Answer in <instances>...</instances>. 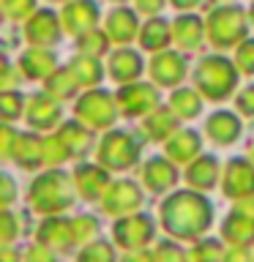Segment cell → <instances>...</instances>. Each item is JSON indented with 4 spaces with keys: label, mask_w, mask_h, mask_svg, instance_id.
Segmentation results:
<instances>
[{
    "label": "cell",
    "mask_w": 254,
    "mask_h": 262,
    "mask_svg": "<svg viewBox=\"0 0 254 262\" xmlns=\"http://www.w3.org/2000/svg\"><path fill=\"white\" fill-rule=\"evenodd\" d=\"M74 202V186L66 172L49 169L44 175H38L30 186V205L33 210L47 213V216H57Z\"/></svg>",
    "instance_id": "7a4b0ae2"
},
{
    "label": "cell",
    "mask_w": 254,
    "mask_h": 262,
    "mask_svg": "<svg viewBox=\"0 0 254 262\" xmlns=\"http://www.w3.org/2000/svg\"><path fill=\"white\" fill-rule=\"evenodd\" d=\"M77 262H115V249L107 241H90L85 249L79 251Z\"/></svg>",
    "instance_id": "d590c367"
},
{
    "label": "cell",
    "mask_w": 254,
    "mask_h": 262,
    "mask_svg": "<svg viewBox=\"0 0 254 262\" xmlns=\"http://www.w3.org/2000/svg\"><path fill=\"white\" fill-rule=\"evenodd\" d=\"M77 118L88 128H110L118 118V98H112L107 90H88L77 101Z\"/></svg>",
    "instance_id": "8992f818"
},
{
    "label": "cell",
    "mask_w": 254,
    "mask_h": 262,
    "mask_svg": "<svg viewBox=\"0 0 254 262\" xmlns=\"http://www.w3.org/2000/svg\"><path fill=\"white\" fill-rule=\"evenodd\" d=\"M63 30L69 33V36H82V33L93 30L96 22H98V6L93 0H69V3L63 6Z\"/></svg>",
    "instance_id": "7c38bea8"
},
{
    "label": "cell",
    "mask_w": 254,
    "mask_h": 262,
    "mask_svg": "<svg viewBox=\"0 0 254 262\" xmlns=\"http://www.w3.org/2000/svg\"><path fill=\"white\" fill-rule=\"evenodd\" d=\"M235 106L241 110V115H254V85L241 90V96L235 98Z\"/></svg>",
    "instance_id": "7bdbcfd3"
},
{
    "label": "cell",
    "mask_w": 254,
    "mask_h": 262,
    "mask_svg": "<svg viewBox=\"0 0 254 262\" xmlns=\"http://www.w3.org/2000/svg\"><path fill=\"white\" fill-rule=\"evenodd\" d=\"M25 118L33 128L38 131H49L60 123V106L49 93H36L28 101V110H25Z\"/></svg>",
    "instance_id": "9a60e30c"
},
{
    "label": "cell",
    "mask_w": 254,
    "mask_h": 262,
    "mask_svg": "<svg viewBox=\"0 0 254 262\" xmlns=\"http://www.w3.org/2000/svg\"><path fill=\"white\" fill-rule=\"evenodd\" d=\"M63 33V19L57 16L55 11H36L30 16L28 22H25V38H28L30 47H52L57 44V38H60Z\"/></svg>",
    "instance_id": "30bf717a"
},
{
    "label": "cell",
    "mask_w": 254,
    "mask_h": 262,
    "mask_svg": "<svg viewBox=\"0 0 254 262\" xmlns=\"http://www.w3.org/2000/svg\"><path fill=\"white\" fill-rule=\"evenodd\" d=\"M44 85H47V93L52 96V98H60V101H66V98H74V96H77V88H82L69 66H66V69H55V71L44 79Z\"/></svg>",
    "instance_id": "f1b7e54d"
},
{
    "label": "cell",
    "mask_w": 254,
    "mask_h": 262,
    "mask_svg": "<svg viewBox=\"0 0 254 262\" xmlns=\"http://www.w3.org/2000/svg\"><path fill=\"white\" fill-rule=\"evenodd\" d=\"M11 156L16 159V164L25 169H36L44 164V139L36 134H16L14 150Z\"/></svg>",
    "instance_id": "d4e9b609"
},
{
    "label": "cell",
    "mask_w": 254,
    "mask_h": 262,
    "mask_svg": "<svg viewBox=\"0 0 254 262\" xmlns=\"http://www.w3.org/2000/svg\"><path fill=\"white\" fill-rule=\"evenodd\" d=\"M202 36H208V33H205V22L200 16L183 14L172 22V41H175V47H180V49H197Z\"/></svg>",
    "instance_id": "603a6c76"
},
{
    "label": "cell",
    "mask_w": 254,
    "mask_h": 262,
    "mask_svg": "<svg viewBox=\"0 0 254 262\" xmlns=\"http://www.w3.org/2000/svg\"><path fill=\"white\" fill-rule=\"evenodd\" d=\"M16 229H19L16 216H14V213H8V210H3V216H0V237H3L6 246L16 237Z\"/></svg>",
    "instance_id": "b9f144b4"
},
{
    "label": "cell",
    "mask_w": 254,
    "mask_h": 262,
    "mask_svg": "<svg viewBox=\"0 0 254 262\" xmlns=\"http://www.w3.org/2000/svg\"><path fill=\"white\" fill-rule=\"evenodd\" d=\"M22 262H55V254L52 249H47V246H33V249H28V254H25Z\"/></svg>",
    "instance_id": "ee69618b"
},
{
    "label": "cell",
    "mask_w": 254,
    "mask_h": 262,
    "mask_svg": "<svg viewBox=\"0 0 254 262\" xmlns=\"http://www.w3.org/2000/svg\"><path fill=\"white\" fill-rule=\"evenodd\" d=\"M186 180L188 186L197 188V191H208L219 183V161L213 156H200L188 164V172H186Z\"/></svg>",
    "instance_id": "484cf974"
},
{
    "label": "cell",
    "mask_w": 254,
    "mask_h": 262,
    "mask_svg": "<svg viewBox=\"0 0 254 262\" xmlns=\"http://www.w3.org/2000/svg\"><path fill=\"white\" fill-rule=\"evenodd\" d=\"M14 82H16V77L11 74V66H3V82H0V88L11 90V88H14Z\"/></svg>",
    "instance_id": "816d5d0a"
},
{
    "label": "cell",
    "mask_w": 254,
    "mask_h": 262,
    "mask_svg": "<svg viewBox=\"0 0 254 262\" xmlns=\"http://www.w3.org/2000/svg\"><path fill=\"white\" fill-rule=\"evenodd\" d=\"M120 262H156V254H147L145 249L142 251H129Z\"/></svg>",
    "instance_id": "c3c4849f"
},
{
    "label": "cell",
    "mask_w": 254,
    "mask_h": 262,
    "mask_svg": "<svg viewBox=\"0 0 254 262\" xmlns=\"http://www.w3.org/2000/svg\"><path fill=\"white\" fill-rule=\"evenodd\" d=\"M213 221V208L197 191H175L161 205V224L178 241H197Z\"/></svg>",
    "instance_id": "6da1fadb"
},
{
    "label": "cell",
    "mask_w": 254,
    "mask_h": 262,
    "mask_svg": "<svg viewBox=\"0 0 254 262\" xmlns=\"http://www.w3.org/2000/svg\"><path fill=\"white\" fill-rule=\"evenodd\" d=\"M104 30L115 44H129L142 28H139L137 14L131 11V8H115V11H110V16H107Z\"/></svg>",
    "instance_id": "ffe728a7"
},
{
    "label": "cell",
    "mask_w": 254,
    "mask_h": 262,
    "mask_svg": "<svg viewBox=\"0 0 254 262\" xmlns=\"http://www.w3.org/2000/svg\"><path fill=\"white\" fill-rule=\"evenodd\" d=\"M55 69H57L55 55L44 47H30L28 52L19 55V66H16L19 77H28V79H47Z\"/></svg>",
    "instance_id": "2e32d148"
},
{
    "label": "cell",
    "mask_w": 254,
    "mask_h": 262,
    "mask_svg": "<svg viewBox=\"0 0 254 262\" xmlns=\"http://www.w3.org/2000/svg\"><path fill=\"white\" fill-rule=\"evenodd\" d=\"M107 71H110V77L115 82L129 85V82H134L139 74H142V57H139L137 52H131V49H118V52L110 55Z\"/></svg>",
    "instance_id": "7402d4cb"
},
{
    "label": "cell",
    "mask_w": 254,
    "mask_h": 262,
    "mask_svg": "<svg viewBox=\"0 0 254 262\" xmlns=\"http://www.w3.org/2000/svg\"><path fill=\"white\" fill-rule=\"evenodd\" d=\"M170 3L175 6V8H180V11H188V8H194L200 0H170Z\"/></svg>",
    "instance_id": "f5cc1de1"
},
{
    "label": "cell",
    "mask_w": 254,
    "mask_h": 262,
    "mask_svg": "<svg viewBox=\"0 0 254 262\" xmlns=\"http://www.w3.org/2000/svg\"><path fill=\"white\" fill-rule=\"evenodd\" d=\"M25 110V98L16 93V90H3V96H0V115H3L6 123L16 120Z\"/></svg>",
    "instance_id": "74e56055"
},
{
    "label": "cell",
    "mask_w": 254,
    "mask_h": 262,
    "mask_svg": "<svg viewBox=\"0 0 254 262\" xmlns=\"http://www.w3.org/2000/svg\"><path fill=\"white\" fill-rule=\"evenodd\" d=\"M200 134L192 128H183V131H175L170 139H167V159L170 161H175V164H186V161H194V159H200Z\"/></svg>",
    "instance_id": "d6986e66"
},
{
    "label": "cell",
    "mask_w": 254,
    "mask_h": 262,
    "mask_svg": "<svg viewBox=\"0 0 254 262\" xmlns=\"http://www.w3.org/2000/svg\"><path fill=\"white\" fill-rule=\"evenodd\" d=\"M186 77V60L183 55L172 52V49H164V52H156L151 60V79L159 88H175L180 85Z\"/></svg>",
    "instance_id": "4fadbf2b"
},
{
    "label": "cell",
    "mask_w": 254,
    "mask_h": 262,
    "mask_svg": "<svg viewBox=\"0 0 254 262\" xmlns=\"http://www.w3.org/2000/svg\"><path fill=\"white\" fill-rule=\"evenodd\" d=\"M74 186L85 200H98L110 188V169H104L101 164H79L74 169Z\"/></svg>",
    "instance_id": "5bb4252c"
},
{
    "label": "cell",
    "mask_w": 254,
    "mask_h": 262,
    "mask_svg": "<svg viewBox=\"0 0 254 262\" xmlns=\"http://www.w3.org/2000/svg\"><path fill=\"white\" fill-rule=\"evenodd\" d=\"M110 36H107V30H88L82 33L77 38V47H79V55H90V57H101L107 55V49H110Z\"/></svg>",
    "instance_id": "d6a6232c"
},
{
    "label": "cell",
    "mask_w": 254,
    "mask_h": 262,
    "mask_svg": "<svg viewBox=\"0 0 254 262\" xmlns=\"http://www.w3.org/2000/svg\"><path fill=\"white\" fill-rule=\"evenodd\" d=\"M118 110L129 118H139V115H151L159 106V90L145 82H129L118 90Z\"/></svg>",
    "instance_id": "ba28073f"
},
{
    "label": "cell",
    "mask_w": 254,
    "mask_h": 262,
    "mask_svg": "<svg viewBox=\"0 0 254 262\" xmlns=\"http://www.w3.org/2000/svg\"><path fill=\"white\" fill-rule=\"evenodd\" d=\"M221 262H254V259H251V254L246 251V246H232Z\"/></svg>",
    "instance_id": "bcb514c9"
},
{
    "label": "cell",
    "mask_w": 254,
    "mask_h": 262,
    "mask_svg": "<svg viewBox=\"0 0 254 262\" xmlns=\"http://www.w3.org/2000/svg\"><path fill=\"white\" fill-rule=\"evenodd\" d=\"M238 85V66H232L227 57L210 55L202 57L194 69V88L210 101H224Z\"/></svg>",
    "instance_id": "3957f363"
},
{
    "label": "cell",
    "mask_w": 254,
    "mask_h": 262,
    "mask_svg": "<svg viewBox=\"0 0 254 262\" xmlns=\"http://www.w3.org/2000/svg\"><path fill=\"white\" fill-rule=\"evenodd\" d=\"M221 237L229 246H251L254 243V219L241 210H232L221 224Z\"/></svg>",
    "instance_id": "cb8c5ba5"
},
{
    "label": "cell",
    "mask_w": 254,
    "mask_h": 262,
    "mask_svg": "<svg viewBox=\"0 0 254 262\" xmlns=\"http://www.w3.org/2000/svg\"><path fill=\"white\" fill-rule=\"evenodd\" d=\"M246 30H249L246 14H243V8H238V6H219V8H213V11L208 14V19H205L208 41L219 49L243 44Z\"/></svg>",
    "instance_id": "277c9868"
},
{
    "label": "cell",
    "mask_w": 254,
    "mask_h": 262,
    "mask_svg": "<svg viewBox=\"0 0 254 262\" xmlns=\"http://www.w3.org/2000/svg\"><path fill=\"white\" fill-rule=\"evenodd\" d=\"M172 41V25L161 16H151V22L142 25L139 30V44L147 52H164Z\"/></svg>",
    "instance_id": "4316f807"
},
{
    "label": "cell",
    "mask_w": 254,
    "mask_h": 262,
    "mask_svg": "<svg viewBox=\"0 0 254 262\" xmlns=\"http://www.w3.org/2000/svg\"><path fill=\"white\" fill-rule=\"evenodd\" d=\"M249 19L254 22V6H251V11H249Z\"/></svg>",
    "instance_id": "11a10c76"
},
{
    "label": "cell",
    "mask_w": 254,
    "mask_h": 262,
    "mask_svg": "<svg viewBox=\"0 0 254 262\" xmlns=\"http://www.w3.org/2000/svg\"><path fill=\"white\" fill-rule=\"evenodd\" d=\"M202 93L194 88H178L175 93L170 96V110L178 115V118H197L202 110Z\"/></svg>",
    "instance_id": "4dcf8cb0"
},
{
    "label": "cell",
    "mask_w": 254,
    "mask_h": 262,
    "mask_svg": "<svg viewBox=\"0 0 254 262\" xmlns=\"http://www.w3.org/2000/svg\"><path fill=\"white\" fill-rule=\"evenodd\" d=\"M71 227H74V237H77L79 243L96 241V235H98V221L93 216H77L71 221Z\"/></svg>",
    "instance_id": "f35d334b"
},
{
    "label": "cell",
    "mask_w": 254,
    "mask_h": 262,
    "mask_svg": "<svg viewBox=\"0 0 254 262\" xmlns=\"http://www.w3.org/2000/svg\"><path fill=\"white\" fill-rule=\"evenodd\" d=\"M49 3H66V0H49Z\"/></svg>",
    "instance_id": "9f6ffc18"
},
{
    "label": "cell",
    "mask_w": 254,
    "mask_h": 262,
    "mask_svg": "<svg viewBox=\"0 0 254 262\" xmlns=\"http://www.w3.org/2000/svg\"><path fill=\"white\" fill-rule=\"evenodd\" d=\"M153 254H156V262H186V251L175 241H161Z\"/></svg>",
    "instance_id": "60d3db41"
},
{
    "label": "cell",
    "mask_w": 254,
    "mask_h": 262,
    "mask_svg": "<svg viewBox=\"0 0 254 262\" xmlns=\"http://www.w3.org/2000/svg\"><path fill=\"white\" fill-rule=\"evenodd\" d=\"M134 6H137V11H139V14L156 16V14H161L164 0H134Z\"/></svg>",
    "instance_id": "f6af8a7d"
},
{
    "label": "cell",
    "mask_w": 254,
    "mask_h": 262,
    "mask_svg": "<svg viewBox=\"0 0 254 262\" xmlns=\"http://www.w3.org/2000/svg\"><path fill=\"white\" fill-rule=\"evenodd\" d=\"M3 14L11 22H28L36 14V0H3Z\"/></svg>",
    "instance_id": "8d00e7d4"
},
{
    "label": "cell",
    "mask_w": 254,
    "mask_h": 262,
    "mask_svg": "<svg viewBox=\"0 0 254 262\" xmlns=\"http://www.w3.org/2000/svg\"><path fill=\"white\" fill-rule=\"evenodd\" d=\"M115 3H123V0H115Z\"/></svg>",
    "instance_id": "680465c9"
},
{
    "label": "cell",
    "mask_w": 254,
    "mask_h": 262,
    "mask_svg": "<svg viewBox=\"0 0 254 262\" xmlns=\"http://www.w3.org/2000/svg\"><path fill=\"white\" fill-rule=\"evenodd\" d=\"M142 183L147 186V191H153V194L167 191V188H172V186L178 183V169H175V164H172L170 159L156 156V159H151V161L142 167Z\"/></svg>",
    "instance_id": "e0dca14e"
},
{
    "label": "cell",
    "mask_w": 254,
    "mask_h": 262,
    "mask_svg": "<svg viewBox=\"0 0 254 262\" xmlns=\"http://www.w3.org/2000/svg\"><path fill=\"white\" fill-rule=\"evenodd\" d=\"M235 66L241 74H254V38H246L243 44H238Z\"/></svg>",
    "instance_id": "ab89813d"
},
{
    "label": "cell",
    "mask_w": 254,
    "mask_h": 262,
    "mask_svg": "<svg viewBox=\"0 0 254 262\" xmlns=\"http://www.w3.org/2000/svg\"><path fill=\"white\" fill-rule=\"evenodd\" d=\"M98 164L104 169L123 172L139 159V142L126 131H110L101 142H98Z\"/></svg>",
    "instance_id": "5b68a950"
},
{
    "label": "cell",
    "mask_w": 254,
    "mask_h": 262,
    "mask_svg": "<svg viewBox=\"0 0 254 262\" xmlns=\"http://www.w3.org/2000/svg\"><path fill=\"white\" fill-rule=\"evenodd\" d=\"M60 139L66 145H69V150H71V156H82L90 147V142H93V134H90V128L85 126V123H63L60 126Z\"/></svg>",
    "instance_id": "1f68e13d"
},
{
    "label": "cell",
    "mask_w": 254,
    "mask_h": 262,
    "mask_svg": "<svg viewBox=\"0 0 254 262\" xmlns=\"http://www.w3.org/2000/svg\"><path fill=\"white\" fill-rule=\"evenodd\" d=\"M0 259H3V262H19L22 257H19L14 249H3V257H0Z\"/></svg>",
    "instance_id": "db71d44e"
},
{
    "label": "cell",
    "mask_w": 254,
    "mask_h": 262,
    "mask_svg": "<svg viewBox=\"0 0 254 262\" xmlns=\"http://www.w3.org/2000/svg\"><path fill=\"white\" fill-rule=\"evenodd\" d=\"M69 69L74 71V77H77L79 85L88 88V90H93L98 82H101V77H104L101 63H98L96 57H90V55H77V57L71 60Z\"/></svg>",
    "instance_id": "f546056e"
},
{
    "label": "cell",
    "mask_w": 254,
    "mask_h": 262,
    "mask_svg": "<svg viewBox=\"0 0 254 262\" xmlns=\"http://www.w3.org/2000/svg\"><path fill=\"white\" fill-rule=\"evenodd\" d=\"M221 191L229 200H246L254 196V164L243 159H232L221 175Z\"/></svg>",
    "instance_id": "8fae6325"
},
{
    "label": "cell",
    "mask_w": 254,
    "mask_h": 262,
    "mask_svg": "<svg viewBox=\"0 0 254 262\" xmlns=\"http://www.w3.org/2000/svg\"><path fill=\"white\" fill-rule=\"evenodd\" d=\"M139 205H142V191H139V186L131 183V180H115V183L107 188V194L101 196L104 213H110L115 219L131 216Z\"/></svg>",
    "instance_id": "9c48e42d"
},
{
    "label": "cell",
    "mask_w": 254,
    "mask_h": 262,
    "mask_svg": "<svg viewBox=\"0 0 254 262\" xmlns=\"http://www.w3.org/2000/svg\"><path fill=\"white\" fill-rule=\"evenodd\" d=\"M205 131H208V137L216 145H232L235 139L241 137V120H238L235 112L219 110V112H213L210 118H208Z\"/></svg>",
    "instance_id": "44dd1931"
},
{
    "label": "cell",
    "mask_w": 254,
    "mask_h": 262,
    "mask_svg": "<svg viewBox=\"0 0 254 262\" xmlns=\"http://www.w3.org/2000/svg\"><path fill=\"white\" fill-rule=\"evenodd\" d=\"M66 159H71V150H69V145L60 139V134L44 137V164L57 167V164H63Z\"/></svg>",
    "instance_id": "e575fe53"
},
{
    "label": "cell",
    "mask_w": 254,
    "mask_h": 262,
    "mask_svg": "<svg viewBox=\"0 0 254 262\" xmlns=\"http://www.w3.org/2000/svg\"><path fill=\"white\" fill-rule=\"evenodd\" d=\"M251 161H254V147H251Z\"/></svg>",
    "instance_id": "6f0895ef"
},
{
    "label": "cell",
    "mask_w": 254,
    "mask_h": 262,
    "mask_svg": "<svg viewBox=\"0 0 254 262\" xmlns=\"http://www.w3.org/2000/svg\"><path fill=\"white\" fill-rule=\"evenodd\" d=\"M0 183H3V194H0V196H3V205H11L14 202V180L8 175H3V178H0Z\"/></svg>",
    "instance_id": "681fc988"
},
{
    "label": "cell",
    "mask_w": 254,
    "mask_h": 262,
    "mask_svg": "<svg viewBox=\"0 0 254 262\" xmlns=\"http://www.w3.org/2000/svg\"><path fill=\"white\" fill-rule=\"evenodd\" d=\"M221 243L208 237V241H197V246L192 251H186V262H221Z\"/></svg>",
    "instance_id": "836d02e7"
},
{
    "label": "cell",
    "mask_w": 254,
    "mask_h": 262,
    "mask_svg": "<svg viewBox=\"0 0 254 262\" xmlns=\"http://www.w3.org/2000/svg\"><path fill=\"white\" fill-rule=\"evenodd\" d=\"M145 131L156 142H167V139L178 131V115L167 110V106H156V110L145 118Z\"/></svg>",
    "instance_id": "83f0119b"
},
{
    "label": "cell",
    "mask_w": 254,
    "mask_h": 262,
    "mask_svg": "<svg viewBox=\"0 0 254 262\" xmlns=\"http://www.w3.org/2000/svg\"><path fill=\"white\" fill-rule=\"evenodd\" d=\"M112 235H115V243L123 246L126 251H142L145 246L153 241L156 224H153L151 216H145V213H131V216H123V219L115 221Z\"/></svg>",
    "instance_id": "52a82bcc"
},
{
    "label": "cell",
    "mask_w": 254,
    "mask_h": 262,
    "mask_svg": "<svg viewBox=\"0 0 254 262\" xmlns=\"http://www.w3.org/2000/svg\"><path fill=\"white\" fill-rule=\"evenodd\" d=\"M74 241H77V237H74V227H71V221H66V219L49 216V219H44V224L38 227V243L47 246V249L66 251V249H71Z\"/></svg>",
    "instance_id": "ac0fdd59"
},
{
    "label": "cell",
    "mask_w": 254,
    "mask_h": 262,
    "mask_svg": "<svg viewBox=\"0 0 254 262\" xmlns=\"http://www.w3.org/2000/svg\"><path fill=\"white\" fill-rule=\"evenodd\" d=\"M235 210H241V213H246V216H251V219H254V196H246V200H238Z\"/></svg>",
    "instance_id": "f907efd6"
},
{
    "label": "cell",
    "mask_w": 254,
    "mask_h": 262,
    "mask_svg": "<svg viewBox=\"0 0 254 262\" xmlns=\"http://www.w3.org/2000/svg\"><path fill=\"white\" fill-rule=\"evenodd\" d=\"M0 134H3V147H0V150H3V156L8 159V156H11V150H14V142H16V131L8 128V126H3V131H0Z\"/></svg>",
    "instance_id": "7dc6e473"
}]
</instances>
